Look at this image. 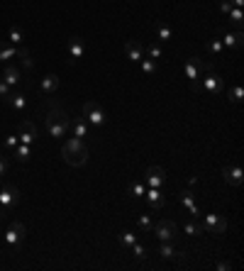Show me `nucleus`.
Listing matches in <instances>:
<instances>
[{
    "mask_svg": "<svg viewBox=\"0 0 244 271\" xmlns=\"http://www.w3.org/2000/svg\"><path fill=\"white\" fill-rule=\"evenodd\" d=\"M207 49L217 56V59H220V56H222V52H225V47H222V42H220V39H210V42H207Z\"/></svg>",
    "mask_w": 244,
    "mask_h": 271,
    "instance_id": "30",
    "label": "nucleus"
},
{
    "mask_svg": "<svg viewBox=\"0 0 244 271\" xmlns=\"http://www.w3.org/2000/svg\"><path fill=\"white\" fill-rule=\"evenodd\" d=\"M156 35H159V39H161V42H169V39H171V27L161 22V25L156 27Z\"/></svg>",
    "mask_w": 244,
    "mask_h": 271,
    "instance_id": "33",
    "label": "nucleus"
},
{
    "mask_svg": "<svg viewBox=\"0 0 244 271\" xmlns=\"http://www.w3.org/2000/svg\"><path fill=\"white\" fill-rule=\"evenodd\" d=\"M132 254L142 261V259H147V256H149V249H147L144 244H137V242H134V244H132Z\"/></svg>",
    "mask_w": 244,
    "mask_h": 271,
    "instance_id": "31",
    "label": "nucleus"
},
{
    "mask_svg": "<svg viewBox=\"0 0 244 271\" xmlns=\"http://www.w3.org/2000/svg\"><path fill=\"white\" fill-rule=\"evenodd\" d=\"M125 54H127V59H132V61H142V47H139V42L127 39V42H125Z\"/></svg>",
    "mask_w": 244,
    "mask_h": 271,
    "instance_id": "19",
    "label": "nucleus"
},
{
    "mask_svg": "<svg viewBox=\"0 0 244 271\" xmlns=\"http://www.w3.org/2000/svg\"><path fill=\"white\" fill-rule=\"evenodd\" d=\"M83 117H86L93 127H103L108 122L105 110L100 108V103H95V100H86V103H83Z\"/></svg>",
    "mask_w": 244,
    "mask_h": 271,
    "instance_id": "3",
    "label": "nucleus"
},
{
    "mask_svg": "<svg viewBox=\"0 0 244 271\" xmlns=\"http://www.w3.org/2000/svg\"><path fill=\"white\" fill-rule=\"evenodd\" d=\"M71 129H74V137H78V140H86L88 137V125L83 122V120H76V122H71Z\"/></svg>",
    "mask_w": 244,
    "mask_h": 271,
    "instance_id": "22",
    "label": "nucleus"
},
{
    "mask_svg": "<svg viewBox=\"0 0 244 271\" xmlns=\"http://www.w3.org/2000/svg\"><path fill=\"white\" fill-rule=\"evenodd\" d=\"M207 69H212V64H205L200 56L186 59V66H183L186 78H190V83H198V81H200V71H207Z\"/></svg>",
    "mask_w": 244,
    "mask_h": 271,
    "instance_id": "5",
    "label": "nucleus"
},
{
    "mask_svg": "<svg viewBox=\"0 0 244 271\" xmlns=\"http://www.w3.org/2000/svg\"><path fill=\"white\" fill-rule=\"evenodd\" d=\"M10 90H13V88H10V86L0 78V98H8V93H10Z\"/></svg>",
    "mask_w": 244,
    "mask_h": 271,
    "instance_id": "39",
    "label": "nucleus"
},
{
    "mask_svg": "<svg viewBox=\"0 0 244 271\" xmlns=\"http://www.w3.org/2000/svg\"><path fill=\"white\" fill-rule=\"evenodd\" d=\"M18 145H20V137H18V134H8V137H5V147H8V149H15Z\"/></svg>",
    "mask_w": 244,
    "mask_h": 271,
    "instance_id": "37",
    "label": "nucleus"
},
{
    "mask_svg": "<svg viewBox=\"0 0 244 271\" xmlns=\"http://www.w3.org/2000/svg\"><path fill=\"white\" fill-rule=\"evenodd\" d=\"M3 81H5L10 88H18L20 81H22V73H20L18 66H5V71H3Z\"/></svg>",
    "mask_w": 244,
    "mask_h": 271,
    "instance_id": "16",
    "label": "nucleus"
},
{
    "mask_svg": "<svg viewBox=\"0 0 244 271\" xmlns=\"http://www.w3.org/2000/svg\"><path fill=\"white\" fill-rule=\"evenodd\" d=\"M183 230H186V235H190V237H198V235H203V232H205V230H203V225L193 222V217H190L186 225H183Z\"/></svg>",
    "mask_w": 244,
    "mask_h": 271,
    "instance_id": "24",
    "label": "nucleus"
},
{
    "mask_svg": "<svg viewBox=\"0 0 244 271\" xmlns=\"http://www.w3.org/2000/svg\"><path fill=\"white\" fill-rule=\"evenodd\" d=\"M59 88V76L57 73H47L42 78V93L44 95H54V90Z\"/></svg>",
    "mask_w": 244,
    "mask_h": 271,
    "instance_id": "17",
    "label": "nucleus"
},
{
    "mask_svg": "<svg viewBox=\"0 0 244 271\" xmlns=\"http://www.w3.org/2000/svg\"><path fill=\"white\" fill-rule=\"evenodd\" d=\"M8 169H10L8 159H5V157H0V176H5V174H8Z\"/></svg>",
    "mask_w": 244,
    "mask_h": 271,
    "instance_id": "40",
    "label": "nucleus"
},
{
    "mask_svg": "<svg viewBox=\"0 0 244 271\" xmlns=\"http://www.w3.org/2000/svg\"><path fill=\"white\" fill-rule=\"evenodd\" d=\"M142 71L147 73V76H151V73L156 71V61L154 59H142Z\"/></svg>",
    "mask_w": 244,
    "mask_h": 271,
    "instance_id": "34",
    "label": "nucleus"
},
{
    "mask_svg": "<svg viewBox=\"0 0 244 271\" xmlns=\"http://www.w3.org/2000/svg\"><path fill=\"white\" fill-rule=\"evenodd\" d=\"M144 176H147L149 188H161V186H164V176H166V174H164V169H161V166H149Z\"/></svg>",
    "mask_w": 244,
    "mask_h": 271,
    "instance_id": "14",
    "label": "nucleus"
},
{
    "mask_svg": "<svg viewBox=\"0 0 244 271\" xmlns=\"http://www.w3.org/2000/svg\"><path fill=\"white\" fill-rule=\"evenodd\" d=\"M44 125H47V132L54 137V140H61L69 134L71 129V120L69 115L61 110L57 100H47V117H44Z\"/></svg>",
    "mask_w": 244,
    "mask_h": 271,
    "instance_id": "1",
    "label": "nucleus"
},
{
    "mask_svg": "<svg viewBox=\"0 0 244 271\" xmlns=\"http://www.w3.org/2000/svg\"><path fill=\"white\" fill-rule=\"evenodd\" d=\"M203 230H207L210 235H225L227 232V220L222 215H217V213H210V215H205Z\"/></svg>",
    "mask_w": 244,
    "mask_h": 271,
    "instance_id": "8",
    "label": "nucleus"
},
{
    "mask_svg": "<svg viewBox=\"0 0 244 271\" xmlns=\"http://www.w3.org/2000/svg\"><path fill=\"white\" fill-rule=\"evenodd\" d=\"M3 100H5V103H8L13 110H18V112H25V110H27V98H25V93H22V90L13 88L10 93H8V98H3Z\"/></svg>",
    "mask_w": 244,
    "mask_h": 271,
    "instance_id": "11",
    "label": "nucleus"
},
{
    "mask_svg": "<svg viewBox=\"0 0 244 271\" xmlns=\"http://www.w3.org/2000/svg\"><path fill=\"white\" fill-rule=\"evenodd\" d=\"M66 49H69V56H71V61H81L83 59V39L81 37H69V42H66Z\"/></svg>",
    "mask_w": 244,
    "mask_h": 271,
    "instance_id": "13",
    "label": "nucleus"
},
{
    "mask_svg": "<svg viewBox=\"0 0 244 271\" xmlns=\"http://www.w3.org/2000/svg\"><path fill=\"white\" fill-rule=\"evenodd\" d=\"M8 42H10V44H15V47H18V44H22V42H25L22 30H20V27H10V32H8Z\"/></svg>",
    "mask_w": 244,
    "mask_h": 271,
    "instance_id": "26",
    "label": "nucleus"
},
{
    "mask_svg": "<svg viewBox=\"0 0 244 271\" xmlns=\"http://www.w3.org/2000/svg\"><path fill=\"white\" fill-rule=\"evenodd\" d=\"M181 203H183V208L190 213V217L200 215V210H198V205H195V200H193V193H190V191H183V193H181Z\"/></svg>",
    "mask_w": 244,
    "mask_h": 271,
    "instance_id": "21",
    "label": "nucleus"
},
{
    "mask_svg": "<svg viewBox=\"0 0 244 271\" xmlns=\"http://www.w3.org/2000/svg\"><path fill=\"white\" fill-rule=\"evenodd\" d=\"M232 5H237V8H244V0H229Z\"/></svg>",
    "mask_w": 244,
    "mask_h": 271,
    "instance_id": "43",
    "label": "nucleus"
},
{
    "mask_svg": "<svg viewBox=\"0 0 244 271\" xmlns=\"http://www.w3.org/2000/svg\"><path fill=\"white\" fill-rule=\"evenodd\" d=\"M222 176L229 186H242V169H239V164H227L222 166Z\"/></svg>",
    "mask_w": 244,
    "mask_h": 271,
    "instance_id": "12",
    "label": "nucleus"
},
{
    "mask_svg": "<svg viewBox=\"0 0 244 271\" xmlns=\"http://www.w3.org/2000/svg\"><path fill=\"white\" fill-rule=\"evenodd\" d=\"M151 227H154V222H151V215H139V230H144V232H151Z\"/></svg>",
    "mask_w": 244,
    "mask_h": 271,
    "instance_id": "35",
    "label": "nucleus"
},
{
    "mask_svg": "<svg viewBox=\"0 0 244 271\" xmlns=\"http://www.w3.org/2000/svg\"><path fill=\"white\" fill-rule=\"evenodd\" d=\"M227 15H229V20H232V22H234L237 27H242V20H244V13H242V8H232V10H229Z\"/></svg>",
    "mask_w": 244,
    "mask_h": 271,
    "instance_id": "32",
    "label": "nucleus"
},
{
    "mask_svg": "<svg viewBox=\"0 0 244 271\" xmlns=\"http://www.w3.org/2000/svg\"><path fill=\"white\" fill-rule=\"evenodd\" d=\"M227 98H229L232 103H237V105H239V103H242V98H244V88L239 86V83H237V86H232V88L227 90Z\"/></svg>",
    "mask_w": 244,
    "mask_h": 271,
    "instance_id": "25",
    "label": "nucleus"
},
{
    "mask_svg": "<svg viewBox=\"0 0 244 271\" xmlns=\"http://www.w3.org/2000/svg\"><path fill=\"white\" fill-rule=\"evenodd\" d=\"M18 59H20V61H22V66H25L27 71H30V69H35V61L30 59V52H27L25 47H20V54H18Z\"/></svg>",
    "mask_w": 244,
    "mask_h": 271,
    "instance_id": "28",
    "label": "nucleus"
},
{
    "mask_svg": "<svg viewBox=\"0 0 244 271\" xmlns=\"http://www.w3.org/2000/svg\"><path fill=\"white\" fill-rule=\"evenodd\" d=\"M147 203H149L151 208H161L164 203H166V198H164V193H161V188H147Z\"/></svg>",
    "mask_w": 244,
    "mask_h": 271,
    "instance_id": "18",
    "label": "nucleus"
},
{
    "mask_svg": "<svg viewBox=\"0 0 244 271\" xmlns=\"http://www.w3.org/2000/svg\"><path fill=\"white\" fill-rule=\"evenodd\" d=\"M232 8H234V5H232V3H229V0H220V10H222V13H229V10H232Z\"/></svg>",
    "mask_w": 244,
    "mask_h": 271,
    "instance_id": "41",
    "label": "nucleus"
},
{
    "mask_svg": "<svg viewBox=\"0 0 244 271\" xmlns=\"http://www.w3.org/2000/svg\"><path fill=\"white\" fill-rule=\"evenodd\" d=\"M18 203H20L18 186L8 183V186H3V188H0V217H3V213H5L8 208H13V205H18Z\"/></svg>",
    "mask_w": 244,
    "mask_h": 271,
    "instance_id": "7",
    "label": "nucleus"
},
{
    "mask_svg": "<svg viewBox=\"0 0 244 271\" xmlns=\"http://www.w3.org/2000/svg\"><path fill=\"white\" fill-rule=\"evenodd\" d=\"M203 88L207 93H222V78L215 73V66L205 71V78H203Z\"/></svg>",
    "mask_w": 244,
    "mask_h": 271,
    "instance_id": "10",
    "label": "nucleus"
},
{
    "mask_svg": "<svg viewBox=\"0 0 244 271\" xmlns=\"http://www.w3.org/2000/svg\"><path fill=\"white\" fill-rule=\"evenodd\" d=\"M151 232L159 237L161 242H173V239L178 237V227H176L173 220H159V222H154Z\"/></svg>",
    "mask_w": 244,
    "mask_h": 271,
    "instance_id": "6",
    "label": "nucleus"
},
{
    "mask_svg": "<svg viewBox=\"0 0 244 271\" xmlns=\"http://www.w3.org/2000/svg\"><path fill=\"white\" fill-rule=\"evenodd\" d=\"M127 191H130V196H132V198H142V196L147 193L144 183H137V181H134V183H130V188H127Z\"/></svg>",
    "mask_w": 244,
    "mask_h": 271,
    "instance_id": "29",
    "label": "nucleus"
},
{
    "mask_svg": "<svg viewBox=\"0 0 244 271\" xmlns=\"http://www.w3.org/2000/svg\"><path fill=\"white\" fill-rule=\"evenodd\" d=\"M18 137H20V142H22V145L35 147V142H37V127H35V122H30V120L20 122Z\"/></svg>",
    "mask_w": 244,
    "mask_h": 271,
    "instance_id": "9",
    "label": "nucleus"
},
{
    "mask_svg": "<svg viewBox=\"0 0 244 271\" xmlns=\"http://www.w3.org/2000/svg\"><path fill=\"white\" fill-rule=\"evenodd\" d=\"M147 54H149V59H161V49L156 44H149L147 47Z\"/></svg>",
    "mask_w": 244,
    "mask_h": 271,
    "instance_id": "38",
    "label": "nucleus"
},
{
    "mask_svg": "<svg viewBox=\"0 0 244 271\" xmlns=\"http://www.w3.org/2000/svg\"><path fill=\"white\" fill-rule=\"evenodd\" d=\"M20 54V47L10 44V42H0V61H10Z\"/></svg>",
    "mask_w": 244,
    "mask_h": 271,
    "instance_id": "20",
    "label": "nucleus"
},
{
    "mask_svg": "<svg viewBox=\"0 0 244 271\" xmlns=\"http://www.w3.org/2000/svg\"><path fill=\"white\" fill-rule=\"evenodd\" d=\"M61 157H64V162L69 164V166H83V164L88 162V149L83 145V140L71 137L61 147Z\"/></svg>",
    "mask_w": 244,
    "mask_h": 271,
    "instance_id": "2",
    "label": "nucleus"
},
{
    "mask_svg": "<svg viewBox=\"0 0 244 271\" xmlns=\"http://www.w3.org/2000/svg\"><path fill=\"white\" fill-rule=\"evenodd\" d=\"M0 188H3V183H0Z\"/></svg>",
    "mask_w": 244,
    "mask_h": 271,
    "instance_id": "44",
    "label": "nucleus"
},
{
    "mask_svg": "<svg viewBox=\"0 0 244 271\" xmlns=\"http://www.w3.org/2000/svg\"><path fill=\"white\" fill-rule=\"evenodd\" d=\"M25 235H27L25 225H22L20 220H13L10 227H8V235H5V244H8L13 252H18L20 247H22V242H25Z\"/></svg>",
    "mask_w": 244,
    "mask_h": 271,
    "instance_id": "4",
    "label": "nucleus"
},
{
    "mask_svg": "<svg viewBox=\"0 0 244 271\" xmlns=\"http://www.w3.org/2000/svg\"><path fill=\"white\" fill-rule=\"evenodd\" d=\"M30 157H32V147L20 142V145L15 147V159H18V162H27Z\"/></svg>",
    "mask_w": 244,
    "mask_h": 271,
    "instance_id": "23",
    "label": "nucleus"
},
{
    "mask_svg": "<svg viewBox=\"0 0 244 271\" xmlns=\"http://www.w3.org/2000/svg\"><path fill=\"white\" fill-rule=\"evenodd\" d=\"M242 44H244L242 30H237V32H225V35H222V47H227V49H239Z\"/></svg>",
    "mask_w": 244,
    "mask_h": 271,
    "instance_id": "15",
    "label": "nucleus"
},
{
    "mask_svg": "<svg viewBox=\"0 0 244 271\" xmlns=\"http://www.w3.org/2000/svg\"><path fill=\"white\" fill-rule=\"evenodd\" d=\"M217 269H220V271H229V261H217Z\"/></svg>",
    "mask_w": 244,
    "mask_h": 271,
    "instance_id": "42",
    "label": "nucleus"
},
{
    "mask_svg": "<svg viewBox=\"0 0 244 271\" xmlns=\"http://www.w3.org/2000/svg\"><path fill=\"white\" fill-rule=\"evenodd\" d=\"M156 252L161 254L164 259H173V256H176V249H173V244H171V242H161Z\"/></svg>",
    "mask_w": 244,
    "mask_h": 271,
    "instance_id": "27",
    "label": "nucleus"
},
{
    "mask_svg": "<svg viewBox=\"0 0 244 271\" xmlns=\"http://www.w3.org/2000/svg\"><path fill=\"white\" fill-rule=\"evenodd\" d=\"M120 239H122V244H125V247H132V244L137 242V235H134V232H130V230H125V232L120 235Z\"/></svg>",
    "mask_w": 244,
    "mask_h": 271,
    "instance_id": "36",
    "label": "nucleus"
}]
</instances>
